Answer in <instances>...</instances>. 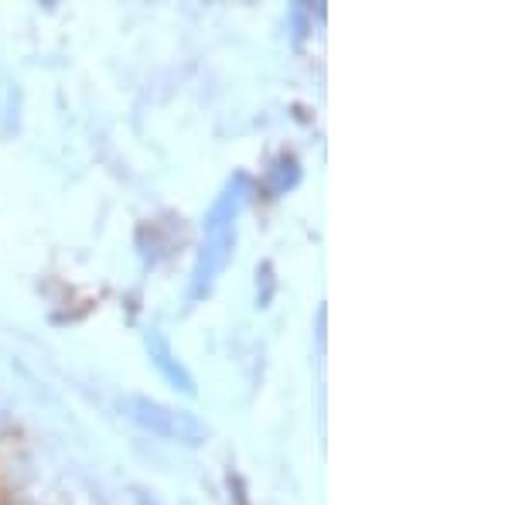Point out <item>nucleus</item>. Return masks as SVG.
<instances>
[{"label":"nucleus","instance_id":"f257e3e1","mask_svg":"<svg viewBox=\"0 0 512 505\" xmlns=\"http://www.w3.org/2000/svg\"><path fill=\"white\" fill-rule=\"evenodd\" d=\"M243 205V195L239 188H229L226 195L212 205L209 219H205V239H202V253H198L195 263V297L205 294L216 277L226 267L229 253H233V229H236V212Z\"/></svg>","mask_w":512,"mask_h":505},{"label":"nucleus","instance_id":"f03ea898","mask_svg":"<svg viewBox=\"0 0 512 505\" xmlns=\"http://www.w3.org/2000/svg\"><path fill=\"white\" fill-rule=\"evenodd\" d=\"M123 410L130 413V420H137L140 427H147L151 434L168 437L178 444H202L205 441V424L198 417L175 407H164L158 400H147V396H127Z\"/></svg>","mask_w":512,"mask_h":505},{"label":"nucleus","instance_id":"7ed1b4c3","mask_svg":"<svg viewBox=\"0 0 512 505\" xmlns=\"http://www.w3.org/2000/svg\"><path fill=\"white\" fill-rule=\"evenodd\" d=\"M151 349H154V362H158V366L168 372L171 379H181V389H188V393H195V386H192V379L185 376V372H181V366H171V352H168V345L161 342L158 335H151Z\"/></svg>","mask_w":512,"mask_h":505},{"label":"nucleus","instance_id":"20e7f679","mask_svg":"<svg viewBox=\"0 0 512 505\" xmlns=\"http://www.w3.org/2000/svg\"><path fill=\"white\" fill-rule=\"evenodd\" d=\"M137 505H161L151 492H137Z\"/></svg>","mask_w":512,"mask_h":505}]
</instances>
